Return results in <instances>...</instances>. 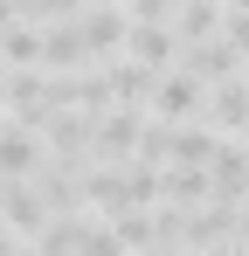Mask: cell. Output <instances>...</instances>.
Masks as SVG:
<instances>
[{
  "label": "cell",
  "mask_w": 249,
  "mask_h": 256,
  "mask_svg": "<svg viewBox=\"0 0 249 256\" xmlns=\"http://www.w3.org/2000/svg\"><path fill=\"white\" fill-rule=\"evenodd\" d=\"M208 125H214V132H236V138L249 132V76H242V70L222 76V84H208Z\"/></svg>",
  "instance_id": "obj_2"
},
{
  "label": "cell",
  "mask_w": 249,
  "mask_h": 256,
  "mask_svg": "<svg viewBox=\"0 0 249 256\" xmlns=\"http://www.w3.org/2000/svg\"><path fill=\"white\" fill-rule=\"evenodd\" d=\"M208 111V84L180 62V70H166L160 90H152V118H201Z\"/></svg>",
  "instance_id": "obj_1"
},
{
  "label": "cell",
  "mask_w": 249,
  "mask_h": 256,
  "mask_svg": "<svg viewBox=\"0 0 249 256\" xmlns=\"http://www.w3.org/2000/svg\"><path fill=\"white\" fill-rule=\"evenodd\" d=\"M7 21H21V7H14V0H0V28H7Z\"/></svg>",
  "instance_id": "obj_11"
},
{
  "label": "cell",
  "mask_w": 249,
  "mask_h": 256,
  "mask_svg": "<svg viewBox=\"0 0 249 256\" xmlns=\"http://www.w3.org/2000/svg\"><path fill=\"white\" fill-rule=\"evenodd\" d=\"M76 28H83V42H90V56H118L124 35H132V14L97 0V7H83V14H76Z\"/></svg>",
  "instance_id": "obj_3"
},
{
  "label": "cell",
  "mask_w": 249,
  "mask_h": 256,
  "mask_svg": "<svg viewBox=\"0 0 249 256\" xmlns=\"http://www.w3.org/2000/svg\"><path fill=\"white\" fill-rule=\"evenodd\" d=\"M0 173H7V180H28V173H42L35 138H28V132H0Z\"/></svg>",
  "instance_id": "obj_8"
},
{
  "label": "cell",
  "mask_w": 249,
  "mask_h": 256,
  "mask_svg": "<svg viewBox=\"0 0 249 256\" xmlns=\"http://www.w3.org/2000/svg\"><path fill=\"white\" fill-rule=\"evenodd\" d=\"M222 42H228V48L249 62V14H228V21H222Z\"/></svg>",
  "instance_id": "obj_10"
},
{
  "label": "cell",
  "mask_w": 249,
  "mask_h": 256,
  "mask_svg": "<svg viewBox=\"0 0 249 256\" xmlns=\"http://www.w3.org/2000/svg\"><path fill=\"white\" fill-rule=\"evenodd\" d=\"M180 62H187L201 84H222V76H236V70H242V56L222 42V35H208V42H187V56H180Z\"/></svg>",
  "instance_id": "obj_5"
},
{
  "label": "cell",
  "mask_w": 249,
  "mask_h": 256,
  "mask_svg": "<svg viewBox=\"0 0 249 256\" xmlns=\"http://www.w3.org/2000/svg\"><path fill=\"white\" fill-rule=\"evenodd\" d=\"M7 250H14V236H7V222H0V256H7Z\"/></svg>",
  "instance_id": "obj_12"
},
{
  "label": "cell",
  "mask_w": 249,
  "mask_h": 256,
  "mask_svg": "<svg viewBox=\"0 0 249 256\" xmlns=\"http://www.w3.org/2000/svg\"><path fill=\"white\" fill-rule=\"evenodd\" d=\"M173 35H180V42L222 35V7H214V0H180V7H173Z\"/></svg>",
  "instance_id": "obj_6"
},
{
  "label": "cell",
  "mask_w": 249,
  "mask_h": 256,
  "mask_svg": "<svg viewBox=\"0 0 249 256\" xmlns=\"http://www.w3.org/2000/svg\"><path fill=\"white\" fill-rule=\"evenodd\" d=\"M152 256H173V250H152Z\"/></svg>",
  "instance_id": "obj_15"
},
{
  "label": "cell",
  "mask_w": 249,
  "mask_h": 256,
  "mask_svg": "<svg viewBox=\"0 0 249 256\" xmlns=\"http://www.w3.org/2000/svg\"><path fill=\"white\" fill-rule=\"evenodd\" d=\"M0 56H7L14 70H35L42 62V28L35 21H7V28H0Z\"/></svg>",
  "instance_id": "obj_7"
},
{
  "label": "cell",
  "mask_w": 249,
  "mask_h": 256,
  "mask_svg": "<svg viewBox=\"0 0 249 256\" xmlns=\"http://www.w3.org/2000/svg\"><path fill=\"white\" fill-rule=\"evenodd\" d=\"M132 62H146V70H173L180 62V35L166 28V21H132Z\"/></svg>",
  "instance_id": "obj_4"
},
{
  "label": "cell",
  "mask_w": 249,
  "mask_h": 256,
  "mask_svg": "<svg viewBox=\"0 0 249 256\" xmlns=\"http://www.w3.org/2000/svg\"><path fill=\"white\" fill-rule=\"evenodd\" d=\"M7 256H28V250H7Z\"/></svg>",
  "instance_id": "obj_14"
},
{
  "label": "cell",
  "mask_w": 249,
  "mask_h": 256,
  "mask_svg": "<svg viewBox=\"0 0 249 256\" xmlns=\"http://www.w3.org/2000/svg\"><path fill=\"white\" fill-rule=\"evenodd\" d=\"M104 7H124V0H104Z\"/></svg>",
  "instance_id": "obj_13"
},
{
  "label": "cell",
  "mask_w": 249,
  "mask_h": 256,
  "mask_svg": "<svg viewBox=\"0 0 249 256\" xmlns=\"http://www.w3.org/2000/svg\"><path fill=\"white\" fill-rule=\"evenodd\" d=\"M214 146H222V138H214V132H173V152H166V160H173V166H208V160H214Z\"/></svg>",
  "instance_id": "obj_9"
}]
</instances>
